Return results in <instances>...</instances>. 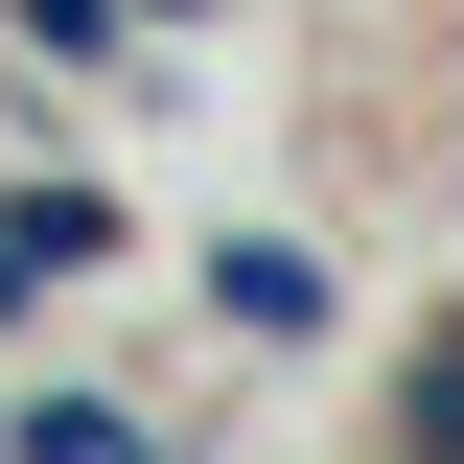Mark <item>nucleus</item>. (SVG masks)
I'll use <instances>...</instances> for the list:
<instances>
[{"instance_id": "obj_1", "label": "nucleus", "mask_w": 464, "mask_h": 464, "mask_svg": "<svg viewBox=\"0 0 464 464\" xmlns=\"http://www.w3.org/2000/svg\"><path fill=\"white\" fill-rule=\"evenodd\" d=\"M93 256H116V209H93V186H24V209H0V325H24L47 279H93Z\"/></svg>"}, {"instance_id": "obj_2", "label": "nucleus", "mask_w": 464, "mask_h": 464, "mask_svg": "<svg viewBox=\"0 0 464 464\" xmlns=\"http://www.w3.org/2000/svg\"><path fill=\"white\" fill-rule=\"evenodd\" d=\"M209 325H232V348H302V325H325V256L232 232V256H209Z\"/></svg>"}, {"instance_id": "obj_3", "label": "nucleus", "mask_w": 464, "mask_h": 464, "mask_svg": "<svg viewBox=\"0 0 464 464\" xmlns=\"http://www.w3.org/2000/svg\"><path fill=\"white\" fill-rule=\"evenodd\" d=\"M395 441H464V325H418V348H395Z\"/></svg>"}, {"instance_id": "obj_4", "label": "nucleus", "mask_w": 464, "mask_h": 464, "mask_svg": "<svg viewBox=\"0 0 464 464\" xmlns=\"http://www.w3.org/2000/svg\"><path fill=\"white\" fill-rule=\"evenodd\" d=\"M24 24H47L70 70H116V24H140V0H24Z\"/></svg>"}]
</instances>
